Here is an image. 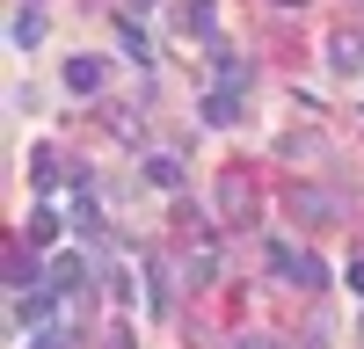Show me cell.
Wrapping results in <instances>:
<instances>
[{"label":"cell","instance_id":"cell-7","mask_svg":"<svg viewBox=\"0 0 364 349\" xmlns=\"http://www.w3.org/2000/svg\"><path fill=\"white\" fill-rule=\"evenodd\" d=\"M175 306V270L168 255H146V313H168Z\"/></svg>","mask_w":364,"mask_h":349},{"label":"cell","instance_id":"cell-2","mask_svg":"<svg viewBox=\"0 0 364 349\" xmlns=\"http://www.w3.org/2000/svg\"><path fill=\"white\" fill-rule=\"evenodd\" d=\"M284 211L306 226V233H321V226L343 218V196H336V189H314V182H291V189H284Z\"/></svg>","mask_w":364,"mask_h":349},{"label":"cell","instance_id":"cell-14","mask_svg":"<svg viewBox=\"0 0 364 349\" xmlns=\"http://www.w3.org/2000/svg\"><path fill=\"white\" fill-rule=\"evenodd\" d=\"M29 182H37V189H51V182H58V145H51V138L29 145Z\"/></svg>","mask_w":364,"mask_h":349},{"label":"cell","instance_id":"cell-23","mask_svg":"<svg viewBox=\"0 0 364 349\" xmlns=\"http://www.w3.org/2000/svg\"><path fill=\"white\" fill-rule=\"evenodd\" d=\"M109 349H132V328H109Z\"/></svg>","mask_w":364,"mask_h":349},{"label":"cell","instance_id":"cell-5","mask_svg":"<svg viewBox=\"0 0 364 349\" xmlns=\"http://www.w3.org/2000/svg\"><path fill=\"white\" fill-rule=\"evenodd\" d=\"M204 58H211V73H219V87H233V95H248V80H255V66H248V58H240L233 44H211Z\"/></svg>","mask_w":364,"mask_h":349},{"label":"cell","instance_id":"cell-18","mask_svg":"<svg viewBox=\"0 0 364 349\" xmlns=\"http://www.w3.org/2000/svg\"><path fill=\"white\" fill-rule=\"evenodd\" d=\"M299 284H306V291H328V262L306 255V262H299Z\"/></svg>","mask_w":364,"mask_h":349},{"label":"cell","instance_id":"cell-16","mask_svg":"<svg viewBox=\"0 0 364 349\" xmlns=\"http://www.w3.org/2000/svg\"><path fill=\"white\" fill-rule=\"evenodd\" d=\"M22 240H29V248H51V240H58V211H29Z\"/></svg>","mask_w":364,"mask_h":349},{"label":"cell","instance_id":"cell-12","mask_svg":"<svg viewBox=\"0 0 364 349\" xmlns=\"http://www.w3.org/2000/svg\"><path fill=\"white\" fill-rule=\"evenodd\" d=\"M182 277H190V291L219 284V248H211V240H197V248H190V262H182Z\"/></svg>","mask_w":364,"mask_h":349},{"label":"cell","instance_id":"cell-10","mask_svg":"<svg viewBox=\"0 0 364 349\" xmlns=\"http://www.w3.org/2000/svg\"><path fill=\"white\" fill-rule=\"evenodd\" d=\"M44 8H37V0H22V8H15V22H8V37H15V51H37L44 44Z\"/></svg>","mask_w":364,"mask_h":349},{"label":"cell","instance_id":"cell-21","mask_svg":"<svg viewBox=\"0 0 364 349\" xmlns=\"http://www.w3.org/2000/svg\"><path fill=\"white\" fill-rule=\"evenodd\" d=\"M233 349H277V342H269V335H240Z\"/></svg>","mask_w":364,"mask_h":349},{"label":"cell","instance_id":"cell-8","mask_svg":"<svg viewBox=\"0 0 364 349\" xmlns=\"http://www.w3.org/2000/svg\"><path fill=\"white\" fill-rule=\"evenodd\" d=\"M102 80H109V66L95 51H80V58H66V87L73 95H102Z\"/></svg>","mask_w":364,"mask_h":349},{"label":"cell","instance_id":"cell-25","mask_svg":"<svg viewBox=\"0 0 364 349\" xmlns=\"http://www.w3.org/2000/svg\"><path fill=\"white\" fill-rule=\"evenodd\" d=\"M277 8H284V15H299V8H306V0H277Z\"/></svg>","mask_w":364,"mask_h":349},{"label":"cell","instance_id":"cell-3","mask_svg":"<svg viewBox=\"0 0 364 349\" xmlns=\"http://www.w3.org/2000/svg\"><path fill=\"white\" fill-rule=\"evenodd\" d=\"M58 299H66V291L37 284V291H15V299H8V313H15V328H29V335H37V328H51V306H58Z\"/></svg>","mask_w":364,"mask_h":349},{"label":"cell","instance_id":"cell-9","mask_svg":"<svg viewBox=\"0 0 364 349\" xmlns=\"http://www.w3.org/2000/svg\"><path fill=\"white\" fill-rule=\"evenodd\" d=\"M299 262H306V255H299V248L284 240V233H269V240H262V270H269V277H284V284H299Z\"/></svg>","mask_w":364,"mask_h":349},{"label":"cell","instance_id":"cell-6","mask_svg":"<svg viewBox=\"0 0 364 349\" xmlns=\"http://www.w3.org/2000/svg\"><path fill=\"white\" fill-rule=\"evenodd\" d=\"M197 124L233 131V124H240V95H233V87H211V95H197Z\"/></svg>","mask_w":364,"mask_h":349},{"label":"cell","instance_id":"cell-11","mask_svg":"<svg viewBox=\"0 0 364 349\" xmlns=\"http://www.w3.org/2000/svg\"><path fill=\"white\" fill-rule=\"evenodd\" d=\"M175 29H182V37H211V29H219V0H182V15H175Z\"/></svg>","mask_w":364,"mask_h":349},{"label":"cell","instance_id":"cell-13","mask_svg":"<svg viewBox=\"0 0 364 349\" xmlns=\"http://www.w3.org/2000/svg\"><path fill=\"white\" fill-rule=\"evenodd\" d=\"M146 182L168 189V196H182V160L175 153H146Z\"/></svg>","mask_w":364,"mask_h":349},{"label":"cell","instance_id":"cell-15","mask_svg":"<svg viewBox=\"0 0 364 349\" xmlns=\"http://www.w3.org/2000/svg\"><path fill=\"white\" fill-rule=\"evenodd\" d=\"M117 51H124V58H139V66H146V58H154V44H146L139 15H117Z\"/></svg>","mask_w":364,"mask_h":349},{"label":"cell","instance_id":"cell-19","mask_svg":"<svg viewBox=\"0 0 364 349\" xmlns=\"http://www.w3.org/2000/svg\"><path fill=\"white\" fill-rule=\"evenodd\" d=\"M299 349H328V320H321V313L306 320V328H299Z\"/></svg>","mask_w":364,"mask_h":349},{"label":"cell","instance_id":"cell-1","mask_svg":"<svg viewBox=\"0 0 364 349\" xmlns=\"http://www.w3.org/2000/svg\"><path fill=\"white\" fill-rule=\"evenodd\" d=\"M219 218L240 226V233L262 218V196H255V174L248 167H219Z\"/></svg>","mask_w":364,"mask_h":349},{"label":"cell","instance_id":"cell-22","mask_svg":"<svg viewBox=\"0 0 364 349\" xmlns=\"http://www.w3.org/2000/svg\"><path fill=\"white\" fill-rule=\"evenodd\" d=\"M161 8V0H124V15H154Z\"/></svg>","mask_w":364,"mask_h":349},{"label":"cell","instance_id":"cell-26","mask_svg":"<svg viewBox=\"0 0 364 349\" xmlns=\"http://www.w3.org/2000/svg\"><path fill=\"white\" fill-rule=\"evenodd\" d=\"M357 335H364V313H357Z\"/></svg>","mask_w":364,"mask_h":349},{"label":"cell","instance_id":"cell-17","mask_svg":"<svg viewBox=\"0 0 364 349\" xmlns=\"http://www.w3.org/2000/svg\"><path fill=\"white\" fill-rule=\"evenodd\" d=\"M277 153H284V160H314V153H321V131H291Z\"/></svg>","mask_w":364,"mask_h":349},{"label":"cell","instance_id":"cell-20","mask_svg":"<svg viewBox=\"0 0 364 349\" xmlns=\"http://www.w3.org/2000/svg\"><path fill=\"white\" fill-rule=\"evenodd\" d=\"M29 349H73V335H66V328H37V335H29Z\"/></svg>","mask_w":364,"mask_h":349},{"label":"cell","instance_id":"cell-24","mask_svg":"<svg viewBox=\"0 0 364 349\" xmlns=\"http://www.w3.org/2000/svg\"><path fill=\"white\" fill-rule=\"evenodd\" d=\"M350 291H364V255H357V262H350Z\"/></svg>","mask_w":364,"mask_h":349},{"label":"cell","instance_id":"cell-4","mask_svg":"<svg viewBox=\"0 0 364 349\" xmlns=\"http://www.w3.org/2000/svg\"><path fill=\"white\" fill-rule=\"evenodd\" d=\"M328 73H364V29H336V37L321 44Z\"/></svg>","mask_w":364,"mask_h":349}]
</instances>
